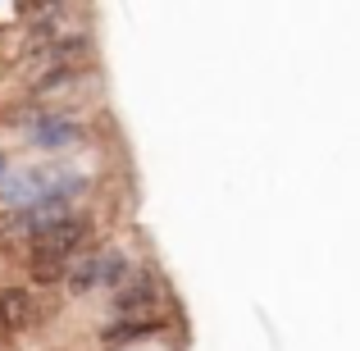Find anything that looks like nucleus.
<instances>
[{
    "instance_id": "1",
    "label": "nucleus",
    "mask_w": 360,
    "mask_h": 351,
    "mask_svg": "<svg viewBox=\"0 0 360 351\" xmlns=\"http://www.w3.org/2000/svg\"><path fill=\"white\" fill-rule=\"evenodd\" d=\"M14 123L23 128V141L32 151H46V155H60V151H73L87 141V128L69 115V110H51V106H23L14 115Z\"/></svg>"
},
{
    "instance_id": "2",
    "label": "nucleus",
    "mask_w": 360,
    "mask_h": 351,
    "mask_svg": "<svg viewBox=\"0 0 360 351\" xmlns=\"http://www.w3.org/2000/svg\"><path fill=\"white\" fill-rule=\"evenodd\" d=\"M132 274L128 264V251H119V246H105V251H87L82 260H73L69 279H64V292L69 297H91V292H115L123 279Z\"/></svg>"
},
{
    "instance_id": "3",
    "label": "nucleus",
    "mask_w": 360,
    "mask_h": 351,
    "mask_svg": "<svg viewBox=\"0 0 360 351\" xmlns=\"http://www.w3.org/2000/svg\"><path fill=\"white\" fill-rule=\"evenodd\" d=\"M155 301H160V279H155L150 269H132L128 279H123L119 288L110 292V310H115V319L146 315Z\"/></svg>"
},
{
    "instance_id": "4",
    "label": "nucleus",
    "mask_w": 360,
    "mask_h": 351,
    "mask_svg": "<svg viewBox=\"0 0 360 351\" xmlns=\"http://www.w3.org/2000/svg\"><path fill=\"white\" fill-rule=\"evenodd\" d=\"M32 292L27 288H5L0 292V328H27L32 324Z\"/></svg>"
},
{
    "instance_id": "5",
    "label": "nucleus",
    "mask_w": 360,
    "mask_h": 351,
    "mask_svg": "<svg viewBox=\"0 0 360 351\" xmlns=\"http://www.w3.org/2000/svg\"><path fill=\"white\" fill-rule=\"evenodd\" d=\"M146 333H155V319L150 315H132V319H115V324H105L101 328V343H132V338H146Z\"/></svg>"
},
{
    "instance_id": "6",
    "label": "nucleus",
    "mask_w": 360,
    "mask_h": 351,
    "mask_svg": "<svg viewBox=\"0 0 360 351\" xmlns=\"http://www.w3.org/2000/svg\"><path fill=\"white\" fill-rule=\"evenodd\" d=\"M82 78V64H64V69H46L32 78V96H51V91H64Z\"/></svg>"
},
{
    "instance_id": "7",
    "label": "nucleus",
    "mask_w": 360,
    "mask_h": 351,
    "mask_svg": "<svg viewBox=\"0 0 360 351\" xmlns=\"http://www.w3.org/2000/svg\"><path fill=\"white\" fill-rule=\"evenodd\" d=\"M9 174H14V165H9V155H5V151H0V187L9 183Z\"/></svg>"
}]
</instances>
